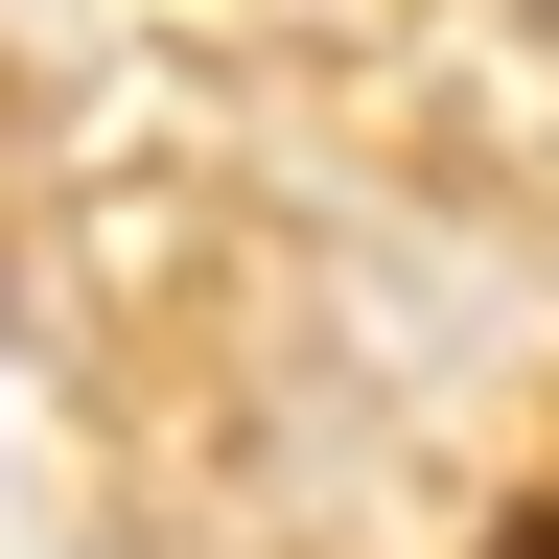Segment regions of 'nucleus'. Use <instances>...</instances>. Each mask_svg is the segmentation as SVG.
<instances>
[{
	"label": "nucleus",
	"instance_id": "f257e3e1",
	"mask_svg": "<svg viewBox=\"0 0 559 559\" xmlns=\"http://www.w3.org/2000/svg\"><path fill=\"white\" fill-rule=\"evenodd\" d=\"M489 559H559V513H513V536H489Z\"/></svg>",
	"mask_w": 559,
	"mask_h": 559
}]
</instances>
